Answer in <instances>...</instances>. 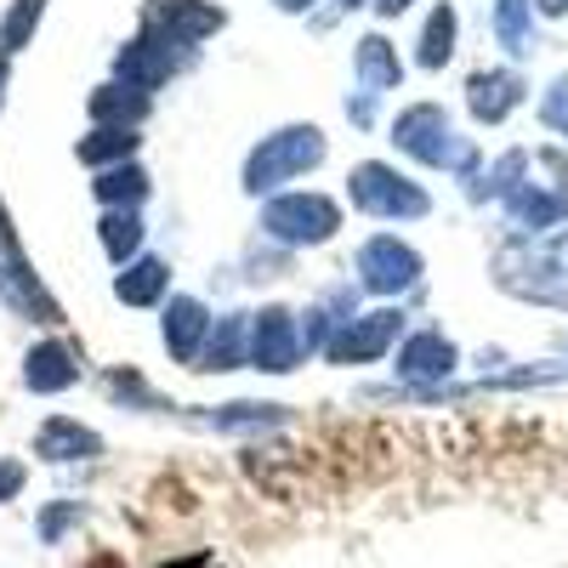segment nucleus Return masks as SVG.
Returning a JSON list of instances; mask_svg holds the SVG:
<instances>
[{
  "label": "nucleus",
  "instance_id": "nucleus-1",
  "mask_svg": "<svg viewBox=\"0 0 568 568\" xmlns=\"http://www.w3.org/2000/svg\"><path fill=\"white\" fill-rule=\"evenodd\" d=\"M495 278L511 296L529 302H568V233H546V240H524L495 256Z\"/></svg>",
  "mask_w": 568,
  "mask_h": 568
},
{
  "label": "nucleus",
  "instance_id": "nucleus-2",
  "mask_svg": "<svg viewBox=\"0 0 568 568\" xmlns=\"http://www.w3.org/2000/svg\"><path fill=\"white\" fill-rule=\"evenodd\" d=\"M324 154H329V142L318 125H284V131L262 136V149L245 160V187L251 194H273L278 182H296L313 165H324Z\"/></svg>",
  "mask_w": 568,
  "mask_h": 568
},
{
  "label": "nucleus",
  "instance_id": "nucleus-3",
  "mask_svg": "<svg viewBox=\"0 0 568 568\" xmlns=\"http://www.w3.org/2000/svg\"><path fill=\"white\" fill-rule=\"evenodd\" d=\"M393 142H398L409 160H420V165H449V171H466V165H471V149L449 131V114H444L438 103L404 109V114L393 120Z\"/></svg>",
  "mask_w": 568,
  "mask_h": 568
},
{
  "label": "nucleus",
  "instance_id": "nucleus-4",
  "mask_svg": "<svg viewBox=\"0 0 568 568\" xmlns=\"http://www.w3.org/2000/svg\"><path fill=\"white\" fill-rule=\"evenodd\" d=\"M347 194H353V211H364V216H426L433 211L426 187H415L409 176H398L382 160H364L347 176Z\"/></svg>",
  "mask_w": 568,
  "mask_h": 568
},
{
  "label": "nucleus",
  "instance_id": "nucleus-5",
  "mask_svg": "<svg viewBox=\"0 0 568 568\" xmlns=\"http://www.w3.org/2000/svg\"><path fill=\"white\" fill-rule=\"evenodd\" d=\"M336 227H342V205L324 194H278L262 211V233H273L284 245H324L336 240Z\"/></svg>",
  "mask_w": 568,
  "mask_h": 568
},
{
  "label": "nucleus",
  "instance_id": "nucleus-6",
  "mask_svg": "<svg viewBox=\"0 0 568 568\" xmlns=\"http://www.w3.org/2000/svg\"><path fill=\"white\" fill-rule=\"evenodd\" d=\"M398 329H404V313H393V307L364 313V318H347V324L329 329L324 358H329V364H369V358H382V353L398 342Z\"/></svg>",
  "mask_w": 568,
  "mask_h": 568
},
{
  "label": "nucleus",
  "instance_id": "nucleus-7",
  "mask_svg": "<svg viewBox=\"0 0 568 568\" xmlns=\"http://www.w3.org/2000/svg\"><path fill=\"white\" fill-rule=\"evenodd\" d=\"M256 369L267 375H291L302 364V324L291 307H262L251 313V353H245Z\"/></svg>",
  "mask_w": 568,
  "mask_h": 568
},
{
  "label": "nucleus",
  "instance_id": "nucleus-8",
  "mask_svg": "<svg viewBox=\"0 0 568 568\" xmlns=\"http://www.w3.org/2000/svg\"><path fill=\"white\" fill-rule=\"evenodd\" d=\"M358 278H364V291H375V296H398V291H409V284L420 278V256L404 240H393V233H375V240L358 245Z\"/></svg>",
  "mask_w": 568,
  "mask_h": 568
},
{
  "label": "nucleus",
  "instance_id": "nucleus-9",
  "mask_svg": "<svg viewBox=\"0 0 568 568\" xmlns=\"http://www.w3.org/2000/svg\"><path fill=\"white\" fill-rule=\"evenodd\" d=\"M0 291H7L23 313H40V324H58V318H63L58 302L45 296V284L34 278V267H29V256H23V245H18V233H12V222H7V205H0Z\"/></svg>",
  "mask_w": 568,
  "mask_h": 568
},
{
  "label": "nucleus",
  "instance_id": "nucleus-10",
  "mask_svg": "<svg viewBox=\"0 0 568 568\" xmlns=\"http://www.w3.org/2000/svg\"><path fill=\"white\" fill-rule=\"evenodd\" d=\"M222 23H227V12L211 7V0H154L149 7V29H160L176 45H194V40L216 34Z\"/></svg>",
  "mask_w": 568,
  "mask_h": 568
},
{
  "label": "nucleus",
  "instance_id": "nucleus-11",
  "mask_svg": "<svg viewBox=\"0 0 568 568\" xmlns=\"http://www.w3.org/2000/svg\"><path fill=\"white\" fill-rule=\"evenodd\" d=\"M171 45L176 40H165L160 29H149V34H142V40H131L125 45V52L114 58V69H120V80L131 85V91H142V98H149V91L176 69V58H171Z\"/></svg>",
  "mask_w": 568,
  "mask_h": 568
},
{
  "label": "nucleus",
  "instance_id": "nucleus-12",
  "mask_svg": "<svg viewBox=\"0 0 568 568\" xmlns=\"http://www.w3.org/2000/svg\"><path fill=\"white\" fill-rule=\"evenodd\" d=\"M517 103H524V80H517L511 69H484V74L466 80V109L484 125H500Z\"/></svg>",
  "mask_w": 568,
  "mask_h": 568
},
{
  "label": "nucleus",
  "instance_id": "nucleus-13",
  "mask_svg": "<svg viewBox=\"0 0 568 568\" xmlns=\"http://www.w3.org/2000/svg\"><path fill=\"white\" fill-rule=\"evenodd\" d=\"M34 455L40 460H98L103 455V438L91 433V426L69 420V415H52V420H40V433H34Z\"/></svg>",
  "mask_w": 568,
  "mask_h": 568
},
{
  "label": "nucleus",
  "instance_id": "nucleus-14",
  "mask_svg": "<svg viewBox=\"0 0 568 568\" xmlns=\"http://www.w3.org/2000/svg\"><path fill=\"white\" fill-rule=\"evenodd\" d=\"M205 336H211L205 302L171 296V307H165V347H171V358H176V364H194V358L205 353Z\"/></svg>",
  "mask_w": 568,
  "mask_h": 568
},
{
  "label": "nucleus",
  "instance_id": "nucleus-15",
  "mask_svg": "<svg viewBox=\"0 0 568 568\" xmlns=\"http://www.w3.org/2000/svg\"><path fill=\"white\" fill-rule=\"evenodd\" d=\"M80 382V353L63 342H40L23 358V387L29 393H69Z\"/></svg>",
  "mask_w": 568,
  "mask_h": 568
},
{
  "label": "nucleus",
  "instance_id": "nucleus-16",
  "mask_svg": "<svg viewBox=\"0 0 568 568\" xmlns=\"http://www.w3.org/2000/svg\"><path fill=\"white\" fill-rule=\"evenodd\" d=\"M506 216L529 233H546L557 222H568V187H535V182H517L506 194Z\"/></svg>",
  "mask_w": 568,
  "mask_h": 568
},
{
  "label": "nucleus",
  "instance_id": "nucleus-17",
  "mask_svg": "<svg viewBox=\"0 0 568 568\" xmlns=\"http://www.w3.org/2000/svg\"><path fill=\"white\" fill-rule=\"evenodd\" d=\"M455 364H460V353H455V342L438 336V329H420V336H409L404 353H398V375H404V382H444Z\"/></svg>",
  "mask_w": 568,
  "mask_h": 568
},
{
  "label": "nucleus",
  "instance_id": "nucleus-18",
  "mask_svg": "<svg viewBox=\"0 0 568 568\" xmlns=\"http://www.w3.org/2000/svg\"><path fill=\"white\" fill-rule=\"evenodd\" d=\"M353 69H358L364 98H382V91H398V80H404V63H398V52H393V45H387L382 34H364V40H358Z\"/></svg>",
  "mask_w": 568,
  "mask_h": 568
},
{
  "label": "nucleus",
  "instance_id": "nucleus-19",
  "mask_svg": "<svg viewBox=\"0 0 568 568\" xmlns=\"http://www.w3.org/2000/svg\"><path fill=\"white\" fill-rule=\"evenodd\" d=\"M245 353H251V318L227 313V318H216V324H211L205 353H200V364H194V369H240V364H245Z\"/></svg>",
  "mask_w": 568,
  "mask_h": 568
},
{
  "label": "nucleus",
  "instance_id": "nucleus-20",
  "mask_svg": "<svg viewBox=\"0 0 568 568\" xmlns=\"http://www.w3.org/2000/svg\"><path fill=\"white\" fill-rule=\"evenodd\" d=\"M91 120H98V131H131L142 114H149V98L131 85H103V91H91Z\"/></svg>",
  "mask_w": 568,
  "mask_h": 568
},
{
  "label": "nucleus",
  "instance_id": "nucleus-21",
  "mask_svg": "<svg viewBox=\"0 0 568 568\" xmlns=\"http://www.w3.org/2000/svg\"><path fill=\"white\" fill-rule=\"evenodd\" d=\"M165 284H171V267L154 262V256H142V262H131V267L114 278V296H120L125 307H154V302L165 296Z\"/></svg>",
  "mask_w": 568,
  "mask_h": 568
},
{
  "label": "nucleus",
  "instance_id": "nucleus-22",
  "mask_svg": "<svg viewBox=\"0 0 568 568\" xmlns=\"http://www.w3.org/2000/svg\"><path fill=\"white\" fill-rule=\"evenodd\" d=\"M91 194H98L109 211H136L149 200V171L142 165H109L98 182H91Z\"/></svg>",
  "mask_w": 568,
  "mask_h": 568
},
{
  "label": "nucleus",
  "instance_id": "nucleus-23",
  "mask_svg": "<svg viewBox=\"0 0 568 568\" xmlns=\"http://www.w3.org/2000/svg\"><path fill=\"white\" fill-rule=\"evenodd\" d=\"M495 34L511 58L535 52V29H529V0H495Z\"/></svg>",
  "mask_w": 568,
  "mask_h": 568
},
{
  "label": "nucleus",
  "instance_id": "nucleus-24",
  "mask_svg": "<svg viewBox=\"0 0 568 568\" xmlns=\"http://www.w3.org/2000/svg\"><path fill=\"white\" fill-rule=\"evenodd\" d=\"M455 58V7H438L420 29V69H444Z\"/></svg>",
  "mask_w": 568,
  "mask_h": 568
},
{
  "label": "nucleus",
  "instance_id": "nucleus-25",
  "mask_svg": "<svg viewBox=\"0 0 568 568\" xmlns=\"http://www.w3.org/2000/svg\"><path fill=\"white\" fill-rule=\"evenodd\" d=\"M136 154V131H91V136H80V160L85 165H125Z\"/></svg>",
  "mask_w": 568,
  "mask_h": 568
},
{
  "label": "nucleus",
  "instance_id": "nucleus-26",
  "mask_svg": "<svg viewBox=\"0 0 568 568\" xmlns=\"http://www.w3.org/2000/svg\"><path fill=\"white\" fill-rule=\"evenodd\" d=\"M136 245H142V216L136 211H109L103 216V251H109V262L125 267V256H136Z\"/></svg>",
  "mask_w": 568,
  "mask_h": 568
},
{
  "label": "nucleus",
  "instance_id": "nucleus-27",
  "mask_svg": "<svg viewBox=\"0 0 568 568\" xmlns=\"http://www.w3.org/2000/svg\"><path fill=\"white\" fill-rule=\"evenodd\" d=\"M40 18H45V0H12V12H7V23H0V52H23V40L40 29Z\"/></svg>",
  "mask_w": 568,
  "mask_h": 568
},
{
  "label": "nucleus",
  "instance_id": "nucleus-28",
  "mask_svg": "<svg viewBox=\"0 0 568 568\" xmlns=\"http://www.w3.org/2000/svg\"><path fill=\"white\" fill-rule=\"evenodd\" d=\"M211 426H222V433H251V426H278L284 409L278 404H227L216 415H205Z\"/></svg>",
  "mask_w": 568,
  "mask_h": 568
},
{
  "label": "nucleus",
  "instance_id": "nucleus-29",
  "mask_svg": "<svg viewBox=\"0 0 568 568\" xmlns=\"http://www.w3.org/2000/svg\"><path fill=\"white\" fill-rule=\"evenodd\" d=\"M80 517H85V506H80V500L52 506V511L40 517V540H45V546H58V540H63V529H69V524H80Z\"/></svg>",
  "mask_w": 568,
  "mask_h": 568
},
{
  "label": "nucleus",
  "instance_id": "nucleus-30",
  "mask_svg": "<svg viewBox=\"0 0 568 568\" xmlns=\"http://www.w3.org/2000/svg\"><path fill=\"white\" fill-rule=\"evenodd\" d=\"M540 120L557 131V136H568V74L546 91V103H540Z\"/></svg>",
  "mask_w": 568,
  "mask_h": 568
},
{
  "label": "nucleus",
  "instance_id": "nucleus-31",
  "mask_svg": "<svg viewBox=\"0 0 568 568\" xmlns=\"http://www.w3.org/2000/svg\"><path fill=\"white\" fill-rule=\"evenodd\" d=\"M23 484H29V466H23V460H0V506L18 500Z\"/></svg>",
  "mask_w": 568,
  "mask_h": 568
},
{
  "label": "nucleus",
  "instance_id": "nucleus-32",
  "mask_svg": "<svg viewBox=\"0 0 568 568\" xmlns=\"http://www.w3.org/2000/svg\"><path fill=\"white\" fill-rule=\"evenodd\" d=\"M415 7V0H375V12H382V18H398V12H409Z\"/></svg>",
  "mask_w": 568,
  "mask_h": 568
},
{
  "label": "nucleus",
  "instance_id": "nucleus-33",
  "mask_svg": "<svg viewBox=\"0 0 568 568\" xmlns=\"http://www.w3.org/2000/svg\"><path fill=\"white\" fill-rule=\"evenodd\" d=\"M540 12H546V18H562V12H568V0H540Z\"/></svg>",
  "mask_w": 568,
  "mask_h": 568
},
{
  "label": "nucleus",
  "instance_id": "nucleus-34",
  "mask_svg": "<svg viewBox=\"0 0 568 568\" xmlns=\"http://www.w3.org/2000/svg\"><path fill=\"white\" fill-rule=\"evenodd\" d=\"M7 69H12V58L0 52V103H7Z\"/></svg>",
  "mask_w": 568,
  "mask_h": 568
},
{
  "label": "nucleus",
  "instance_id": "nucleus-35",
  "mask_svg": "<svg viewBox=\"0 0 568 568\" xmlns=\"http://www.w3.org/2000/svg\"><path fill=\"white\" fill-rule=\"evenodd\" d=\"M313 0H278V12H307Z\"/></svg>",
  "mask_w": 568,
  "mask_h": 568
},
{
  "label": "nucleus",
  "instance_id": "nucleus-36",
  "mask_svg": "<svg viewBox=\"0 0 568 568\" xmlns=\"http://www.w3.org/2000/svg\"><path fill=\"white\" fill-rule=\"evenodd\" d=\"M342 7H364V0H342Z\"/></svg>",
  "mask_w": 568,
  "mask_h": 568
}]
</instances>
